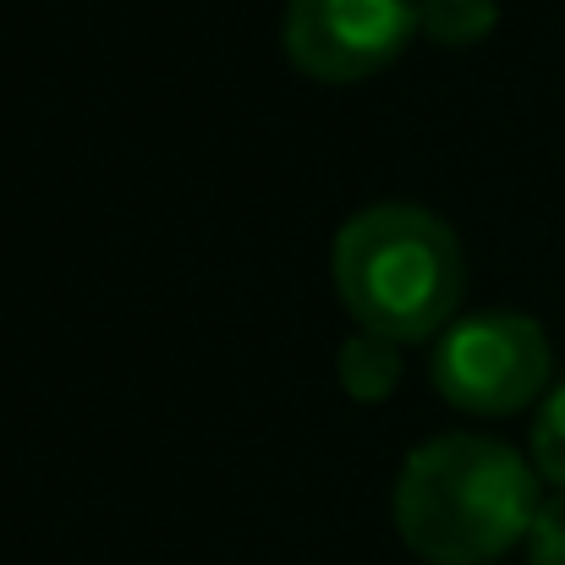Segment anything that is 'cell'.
Listing matches in <instances>:
<instances>
[{
	"label": "cell",
	"instance_id": "cell-4",
	"mask_svg": "<svg viewBox=\"0 0 565 565\" xmlns=\"http://www.w3.org/2000/svg\"><path fill=\"white\" fill-rule=\"evenodd\" d=\"M417 33V0H291L280 22L286 61L313 83H363Z\"/></svg>",
	"mask_w": 565,
	"mask_h": 565
},
{
	"label": "cell",
	"instance_id": "cell-5",
	"mask_svg": "<svg viewBox=\"0 0 565 565\" xmlns=\"http://www.w3.org/2000/svg\"><path fill=\"white\" fill-rule=\"evenodd\" d=\"M395 384H401V347L384 341V335L358 330L341 347V390L352 401H363V406H379V401L395 395Z\"/></svg>",
	"mask_w": 565,
	"mask_h": 565
},
{
	"label": "cell",
	"instance_id": "cell-6",
	"mask_svg": "<svg viewBox=\"0 0 565 565\" xmlns=\"http://www.w3.org/2000/svg\"><path fill=\"white\" fill-rule=\"evenodd\" d=\"M494 22H500V0H417V33L450 50L489 39Z\"/></svg>",
	"mask_w": 565,
	"mask_h": 565
},
{
	"label": "cell",
	"instance_id": "cell-8",
	"mask_svg": "<svg viewBox=\"0 0 565 565\" xmlns=\"http://www.w3.org/2000/svg\"><path fill=\"white\" fill-rule=\"evenodd\" d=\"M527 565H565V489L539 505V522L527 533Z\"/></svg>",
	"mask_w": 565,
	"mask_h": 565
},
{
	"label": "cell",
	"instance_id": "cell-3",
	"mask_svg": "<svg viewBox=\"0 0 565 565\" xmlns=\"http://www.w3.org/2000/svg\"><path fill=\"white\" fill-rule=\"evenodd\" d=\"M550 335L511 308L467 313L434 341V390L478 417H511L550 390Z\"/></svg>",
	"mask_w": 565,
	"mask_h": 565
},
{
	"label": "cell",
	"instance_id": "cell-1",
	"mask_svg": "<svg viewBox=\"0 0 565 565\" xmlns=\"http://www.w3.org/2000/svg\"><path fill=\"white\" fill-rule=\"evenodd\" d=\"M539 467L483 434H439L401 461L395 533L428 565H494L539 522Z\"/></svg>",
	"mask_w": 565,
	"mask_h": 565
},
{
	"label": "cell",
	"instance_id": "cell-7",
	"mask_svg": "<svg viewBox=\"0 0 565 565\" xmlns=\"http://www.w3.org/2000/svg\"><path fill=\"white\" fill-rule=\"evenodd\" d=\"M533 467H539V478L565 489V379L544 395V406L533 417Z\"/></svg>",
	"mask_w": 565,
	"mask_h": 565
},
{
	"label": "cell",
	"instance_id": "cell-2",
	"mask_svg": "<svg viewBox=\"0 0 565 565\" xmlns=\"http://www.w3.org/2000/svg\"><path fill=\"white\" fill-rule=\"evenodd\" d=\"M330 275L358 330L395 347L445 335L467 291V258L456 231L417 203L358 209L335 231Z\"/></svg>",
	"mask_w": 565,
	"mask_h": 565
}]
</instances>
